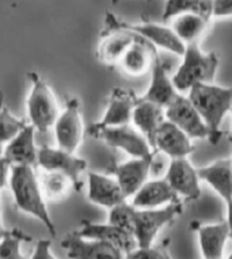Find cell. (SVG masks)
<instances>
[{
  "instance_id": "obj_1",
  "label": "cell",
  "mask_w": 232,
  "mask_h": 259,
  "mask_svg": "<svg viewBox=\"0 0 232 259\" xmlns=\"http://www.w3.org/2000/svg\"><path fill=\"white\" fill-rule=\"evenodd\" d=\"M8 185L11 187L15 205L22 212L38 220L46 227L52 238L56 236V226L48 211L39 175L34 167L13 166Z\"/></svg>"
},
{
  "instance_id": "obj_2",
  "label": "cell",
  "mask_w": 232,
  "mask_h": 259,
  "mask_svg": "<svg viewBox=\"0 0 232 259\" xmlns=\"http://www.w3.org/2000/svg\"><path fill=\"white\" fill-rule=\"evenodd\" d=\"M188 98L208 128V142L216 145L223 136V119L232 110V87L197 83L188 92Z\"/></svg>"
},
{
  "instance_id": "obj_3",
  "label": "cell",
  "mask_w": 232,
  "mask_h": 259,
  "mask_svg": "<svg viewBox=\"0 0 232 259\" xmlns=\"http://www.w3.org/2000/svg\"><path fill=\"white\" fill-rule=\"evenodd\" d=\"M220 64L215 52L204 53L199 42L186 45L182 55V63L172 75V81L177 91L189 92L197 83H213Z\"/></svg>"
},
{
  "instance_id": "obj_4",
  "label": "cell",
  "mask_w": 232,
  "mask_h": 259,
  "mask_svg": "<svg viewBox=\"0 0 232 259\" xmlns=\"http://www.w3.org/2000/svg\"><path fill=\"white\" fill-rule=\"evenodd\" d=\"M31 82L26 100V110L30 124L39 133H47L53 127L61 113L57 98L52 89L41 75L35 71L28 73Z\"/></svg>"
},
{
  "instance_id": "obj_5",
  "label": "cell",
  "mask_w": 232,
  "mask_h": 259,
  "mask_svg": "<svg viewBox=\"0 0 232 259\" xmlns=\"http://www.w3.org/2000/svg\"><path fill=\"white\" fill-rule=\"evenodd\" d=\"M113 29H123L133 32L139 37L149 41L156 48H162L172 54L182 56L186 51V45L177 37L171 26L153 23V22H141V23H127L120 21L111 13H107L105 19L104 31Z\"/></svg>"
},
{
  "instance_id": "obj_6",
  "label": "cell",
  "mask_w": 232,
  "mask_h": 259,
  "mask_svg": "<svg viewBox=\"0 0 232 259\" xmlns=\"http://www.w3.org/2000/svg\"><path fill=\"white\" fill-rule=\"evenodd\" d=\"M89 134L106 145L126 152L132 158H146L155 152L146 137L132 123L116 127H96L91 124Z\"/></svg>"
},
{
  "instance_id": "obj_7",
  "label": "cell",
  "mask_w": 232,
  "mask_h": 259,
  "mask_svg": "<svg viewBox=\"0 0 232 259\" xmlns=\"http://www.w3.org/2000/svg\"><path fill=\"white\" fill-rule=\"evenodd\" d=\"M182 213V203L176 202L162 208L137 209L135 211V225L133 235L138 243V248L151 247L157 238L159 231L172 223L176 217Z\"/></svg>"
},
{
  "instance_id": "obj_8",
  "label": "cell",
  "mask_w": 232,
  "mask_h": 259,
  "mask_svg": "<svg viewBox=\"0 0 232 259\" xmlns=\"http://www.w3.org/2000/svg\"><path fill=\"white\" fill-rule=\"evenodd\" d=\"M52 128L57 147L75 153L81 145L84 135L81 105L78 98H68L65 108L61 111Z\"/></svg>"
},
{
  "instance_id": "obj_9",
  "label": "cell",
  "mask_w": 232,
  "mask_h": 259,
  "mask_svg": "<svg viewBox=\"0 0 232 259\" xmlns=\"http://www.w3.org/2000/svg\"><path fill=\"white\" fill-rule=\"evenodd\" d=\"M38 167L46 171H57L68 176L73 183L74 189H82L81 175L88 167L84 159L79 158L75 153H70L60 147L41 146L39 147Z\"/></svg>"
},
{
  "instance_id": "obj_10",
  "label": "cell",
  "mask_w": 232,
  "mask_h": 259,
  "mask_svg": "<svg viewBox=\"0 0 232 259\" xmlns=\"http://www.w3.org/2000/svg\"><path fill=\"white\" fill-rule=\"evenodd\" d=\"M166 120L182 132L187 134L191 140H207L209 138V131L204 120L200 117L198 111L195 109L188 96L179 94L165 108Z\"/></svg>"
},
{
  "instance_id": "obj_11",
  "label": "cell",
  "mask_w": 232,
  "mask_h": 259,
  "mask_svg": "<svg viewBox=\"0 0 232 259\" xmlns=\"http://www.w3.org/2000/svg\"><path fill=\"white\" fill-rule=\"evenodd\" d=\"M155 152L149 157L132 158L122 163H111L108 167L109 172L118 181L127 199L132 198L148 181Z\"/></svg>"
},
{
  "instance_id": "obj_12",
  "label": "cell",
  "mask_w": 232,
  "mask_h": 259,
  "mask_svg": "<svg viewBox=\"0 0 232 259\" xmlns=\"http://www.w3.org/2000/svg\"><path fill=\"white\" fill-rule=\"evenodd\" d=\"M164 178L180 198L195 201L202 195L198 169L193 166L188 158L172 159Z\"/></svg>"
},
{
  "instance_id": "obj_13",
  "label": "cell",
  "mask_w": 232,
  "mask_h": 259,
  "mask_svg": "<svg viewBox=\"0 0 232 259\" xmlns=\"http://www.w3.org/2000/svg\"><path fill=\"white\" fill-rule=\"evenodd\" d=\"M61 245L70 259H126L127 256L113 244L81 238L77 232L66 235Z\"/></svg>"
},
{
  "instance_id": "obj_14",
  "label": "cell",
  "mask_w": 232,
  "mask_h": 259,
  "mask_svg": "<svg viewBox=\"0 0 232 259\" xmlns=\"http://www.w3.org/2000/svg\"><path fill=\"white\" fill-rule=\"evenodd\" d=\"M140 96L131 89L115 87L110 92L102 118L95 123L96 127H116L131 123L132 113Z\"/></svg>"
},
{
  "instance_id": "obj_15",
  "label": "cell",
  "mask_w": 232,
  "mask_h": 259,
  "mask_svg": "<svg viewBox=\"0 0 232 259\" xmlns=\"http://www.w3.org/2000/svg\"><path fill=\"white\" fill-rule=\"evenodd\" d=\"M75 232L81 238L104 241V242L113 244L116 248L122 250L126 254L138 248L135 235L108 222L93 223L89 220H83Z\"/></svg>"
},
{
  "instance_id": "obj_16",
  "label": "cell",
  "mask_w": 232,
  "mask_h": 259,
  "mask_svg": "<svg viewBox=\"0 0 232 259\" xmlns=\"http://www.w3.org/2000/svg\"><path fill=\"white\" fill-rule=\"evenodd\" d=\"M153 149L172 160L188 158L195 151V145L193 140L179 127L165 120L155 134Z\"/></svg>"
},
{
  "instance_id": "obj_17",
  "label": "cell",
  "mask_w": 232,
  "mask_h": 259,
  "mask_svg": "<svg viewBox=\"0 0 232 259\" xmlns=\"http://www.w3.org/2000/svg\"><path fill=\"white\" fill-rule=\"evenodd\" d=\"M35 129L26 123L17 135L4 146L3 157L11 166L38 167L39 147L35 144Z\"/></svg>"
},
{
  "instance_id": "obj_18",
  "label": "cell",
  "mask_w": 232,
  "mask_h": 259,
  "mask_svg": "<svg viewBox=\"0 0 232 259\" xmlns=\"http://www.w3.org/2000/svg\"><path fill=\"white\" fill-rule=\"evenodd\" d=\"M88 199L91 203L108 210L127 201L121 186L113 176L93 171L88 174Z\"/></svg>"
},
{
  "instance_id": "obj_19",
  "label": "cell",
  "mask_w": 232,
  "mask_h": 259,
  "mask_svg": "<svg viewBox=\"0 0 232 259\" xmlns=\"http://www.w3.org/2000/svg\"><path fill=\"white\" fill-rule=\"evenodd\" d=\"M179 94L180 93L174 87L172 77H169L167 65L157 55L151 65L150 83L146 93L140 96V98L155 103L165 109Z\"/></svg>"
},
{
  "instance_id": "obj_20",
  "label": "cell",
  "mask_w": 232,
  "mask_h": 259,
  "mask_svg": "<svg viewBox=\"0 0 232 259\" xmlns=\"http://www.w3.org/2000/svg\"><path fill=\"white\" fill-rule=\"evenodd\" d=\"M176 202H180V196L163 177L147 181L132 196L131 204L137 209H156Z\"/></svg>"
},
{
  "instance_id": "obj_21",
  "label": "cell",
  "mask_w": 232,
  "mask_h": 259,
  "mask_svg": "<svg viewBox=\"0 0 232 259\" xmlns=\"http://www.w3.org/2000/svg\"><path fill=\"white\" fill-rule=\"evenodd\" d=\"M191 229L198 235L200 252L204 259H223L226 242L230 240L226 222L207 225L195 222L191 224Z\"/></svg>"
},
{
  "instance_id": "obj_22",
  "label": "cell",
  "mask_w": 232,
  "mask_h": 259,
  "mask_svg": "<svg viewBox=\"0 0 232 259\" xmlns=\"http://www.w3.org/2000/svg\"><path fill=\"white\" fill-rule=\"evenodd\" d=\"M102 39L98 45L97 57L108 66L119 65L127 49L135 42L137 35L128 30L113 29L102 31Z\"/></svg>"
},
{
  "instance_id": "obj_23",
  "label": "cell",
  "mask_w": 232,
  "mask_h": 259,
  "mask_svg": "<svg viewBox=\"0 0 232 259\" xmlns=\"http://www.w3.org/2000/svg\"><path fill=\"white\" fill-rule=\"evenodd\" d=\"M157 55L155 46L137 35L135 42L127 49L122 59L120 60L119 65L127 74L138 77L146 73L151 68L155 57Z\"/></svg>"
},
{
  "instance_id": "obj_24",
  "label": "cell",
  "mask_w": 232,
  "mask_h": 259,
  "mask_svg": "<svg viewBox=\"0 0 232 259\" xmlns=\"http://www.w3.org/2000/svg\"><path fill=\"white\" fill-rule=\"evenodd\" d=\"M200 181L212 187L224 202L232 199V159H220L198 169Z\"/></svg>"
},
{
  "instance_id": "obj_25",
  "label": "cell",
  "mask_w": 232,
  "mask_h": 259,
  "mask_svg": "<svg viewBox=\"0 0 232 259\" xmlns=\"http://www.w3.org/2000/svg\"><path fill=\"white\" fill-rule=\"evenodd\" d=\"M165 120L166 117H165L164 108L140 98L133 110L131 123L146 137L150 146L153 147L155 134Z\"/></svg>"
},
{
  "instance_id": "obj_26",
  "label": "cell",
  "mask_w": 232,
  "mask_h": 259,
  "mask_svg": "<svg viewBox=\"0 0 232 259\" xmlns=\"http://www.w3.org/2000/svg\"><path fill=\"white\" fill-rule=\"evenodd\" d=\"M212 20L196 14H182L171 20V29L185 45L199 42Z\"/></svg>"
},
{
  "instance_id": "obj_27",
  "label": "cell",
  "mask_w": 232,
  "mask_h": 259,
  "mask_svg": "<svg viewBox=\"0 0 232 259\" xmlns=\"http://www.w3.org/2000/svg\"><path fill=\"white\" fill-rule=\"evenodd\" d=\"M182 14H196L212 20L213 0H166L162 14L163 22Z\"/></svg>"
},
{
  "instance_id": "obj_28",
  "label": "cell",
  "mask_w": 232,
  "mask_h": 259,
  "mask_svg": "<svg viewBox=\"0 0 232 259\" xmlns=\"http://www.w3.org/2000/svg\"><path fill=\"white\" fill-rule=\"evenodd\" d=\"M40 186H41L43 196L49 201H60L66 198L74 189L72 181L68 176L57 171H46L39 176Z\"/></svg>"
},
{
  "instance_id": "obj_29",
  "label": "cell",
  "mask_w": 232,
  "mask_h": 259,
  "mask_svg": "<svg viewBox=\"0 0 232 259\" xmlns=\"http://www.w3.org/2000/svg\"><path fill=\"white\" fill-rule=\"evenodd\" d=\"M24 120L15 117L5 103L4 94L0 92V145H6L25 127Z\"/></svg>"
},
{
  "instance_id": "obj_30",
  "label": "cell",
  "mask_w": 232,
  "mask_h": 259,
  "mask_svg": "<svg viewBox=\"0 0 232 259\" xmlns=\"http://www.w3.org/2000/svg\"><path fill=\"white\" fill-rule=\"evenodd\" d=\"M32 238L23 231L13 229L0 240V259H24L22 254V243L31 241Z\"/></svg>"
},
{
  "instance_id": "obj_31",
  "label": "cell",
  "mask_w": 232,
  "mask_h": 259,
  "mask_svg": "<svg viewBox=\"0 0 232 259\" xmlns=\"http://www.w3.org/2000/svg\"><path fill=\"white\" fill-rule=\"evenodd\" d=\"M108 211V223L121 227V229L133 234L136 208L131 203H128L127 201H124V202L109 209Z\"/></svg>"
},
{
  "instance_id": "obj_32",
  "label": "cell",
  "mask_w": 232,
  "mask_h": 259,
  "mask_svg": "<svg viewBox=\"0 0 232 259\" xmlns=\"http://www.w3.org/2000/svg\"><path fill=\"white\" fill-rule=\"evenodd\" d=\"M126 259H173L167 251V249L162 247H151L148 248H137L133 251L129 252Z\"/></svg>"
},
{
  "instance_id": "obj_33",
  "label": "cell",
  "mask_w": 232,
  "mask_h": 259,
  "mask_svg": "<svg viewBox=\"0 0 232 259\" xmlns=\"http://www.w3.org/2000/svg\"><path fill=\"white\" fill-rule=\"evenodd\" d=\"M31 259H57L51 251L50 240H39Z\"/></svg>"
},
{
  "instance_id": "obj_34",
  "label": "cell",
  "mask_w": 232,
  "mask_h": 259,
  "mask_svg": "<svg viewBox=\"0 0 232 259\" xmlns=\"http://www.w3.org/2000/svg\"><path fill=\"white\" fill-rule=\"evenodd\" d=\"M232 16V0H213V17Z\"/></svg>"
},
{
  "instance_id": "obj_35",
  "label": "cell",
  "mask_w": 232,
  "mask_h": 259,
  "mask_svg": "<svg viewBox=\"0 0 232 259\" xmlns=\"http://www.w3.org/2000/svg\"><path fill=\"white\" fill-rule=\"evenodd\" d=\"M226 224L227 227H229V232H230V240L232 241V199L226 202Z\"/></svg>"
},
{
  "instance_id": "obj_36",
  "label": "cell",
  "mask_w": 232,
  "mask_h": 259,
  "mask_svg": "<svg viewBox=\"0 0 232 259\" xmlns=\"http://www.w3.org/2000/svg\"><path fill=\"white\" fill-rule=\"evenodd\" d=\"M3 150H4V146L0 145V155H3Z\"/></svg>"
},
{
  "instance_id": "obj_37",
  "label": "cell",
  "mask_w": 232,
  "mask_h": 259,
  "mask_svg": "<svg viewBox=\"0 0 232 259\" xmlns=\"http://www.w3.org/2000/svg\"><path fill=\"white\" fill-rule=\"evenodd\" d=\"M226 259H232V252L229 254V257H227Z\"/></svg>"
},
{
  "instance_id": "obj_38",
  "label": "cell",
  "mask_w": 232,
  "mask_h": 259,
  "mask_svg": "<svg viewBox=\"0 0 232 259\" xmlns=\"http://www.w3.org/2000/svg\"><path fill=\"white\" fill-rule=\"evenodd\" d=\"M116 2H118V0H111V3H113V4H115Z\"/></svg>"
},
{
  "instance_id": "obj_39",
  "label": "cell",
  "mask_w": 232,
  "mask_h": 259,
  "mask_svg": "<svg viewBox=\"0 0 232 259\" xmlns=\"http://www.w3.org/2000/svg\"><path fill=\"white\" fill-rule=\"evenodd\" d=\"M231 159H232V158H231Z\"/></svg>"
}]
</instances>
